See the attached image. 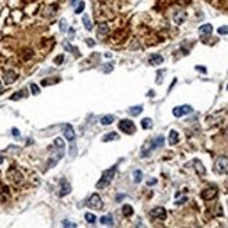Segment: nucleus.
<instances>
[{"instance_id": "obj_5", "label": "nucleus", "mask_w": 228, "mask_h": 228, "mask_svg": "<svg viewBox=\"0 0 228 228\" xmlns=\"http://www.w3.org/2000/svg\"><path fill=\"white\" fill-rule=\"evenodd\" d=\"M87 206L91 207V209L94 210H101L104 206L102 200H101V196L98 195V193H94V195L90 196V199L87 200Z\"/></svg>"}, {"instance_id": "obj_34", "label": "nucleus", "mask_w": 228, "mask_h": 228, "mask_svg": "<svg viewBox=\"0 0 228 228\" xmlns=\"http://www.w3.org/2000/svg\"><path fill=\"white\" fill-rule=\"evenodd\" d=\"M59 27H60V30L63 31V32H66V31H67V24H66V20H60V21H59Z\"/></svg>"}, {"instance_id": "obj_14", "label": "nucleus", "mask_w": 228, "mask_h": 228, "mask_svg": "<svg viewBox=\"0 0 228 228\" xmlns=\"http://www.w3.org/2000/svg\"><path fill=\"white\" fill-rule=\"evenodd\" d=\"M108 32H109V27L107 22H100L98 24V37L104 38L105 35H108Z\"/></svg>"}, {"instance_id": "obj_1", "label": "nucleus", "mask_w": 228, "mask_h": 228, "mask_svg": "<svg viewBox=\"0 0 228 228\" xmlns=\"http://www.w3.org/2000/svg\"><path fill=\"white\" fill-rule=\"evenodd\" d=\"M115 175H116V165H113V167H111L109 169H107L102 173V177H101L100 181L97 182V189L108 188V186L111 185V182H112V179L115 178Z\"/></svg>"}, {"instance_id": "obj_3", "label": "nucleus", "mask_w": 228, "mask_h": 228, "mask_svg": "<svg viewBox=\"0 0 228 228\" xmlns=\"http://www.w3.org/2000/svg\"><path fill=\"white\" fill-rule=\"evenodd\" d=\"M118 128H119V130H122L126 134L136 133V126H134V123L130 120V119H122V120L119 122Z\"/></svg>"}, {"instance_id": "obj_16", "label": "nucleus", "mask_w": 228, "mask_h": 228, "mask_svg": "<svg viewBox=\"0 0 228 228\" xmlns=\"http://www.w3.org/2000/svg\"><path fill=\"white\" fill-rule=\"evenodd\" d=\"M162 62H164V58H162L161 55H157V53H155V55H151L149 59V63L153 64V66H158Z\"/></svg>"}, {"instance_id": "obj_4", "label": "nucleus", "mask_w": 228, "mask_h": 228, "mask_svg": "<svg viewBox=\"0 0 228 228\" xmlns=\"http://www.w3.org/2000/svg\"><path fill=\"white\" fill-rule=\"evenodd\" d=\"M7 177L10 178V181H11L14 185H21V183L24 182V177H22V173L20 172L18 169H15V168H10L9 172H7Z\"/></svg>"}, {"instance_id": "obj_10", "label": "nucleus", "mask_w": 228, "mask_h": 228, "mask_svg": "<svg viewBox=\"0 0 228 228\" xmlns=\"http://www.w3.org/2000/svg\"><path fill=\"white\" fill-rule=\"evenodd\" d=\"M217 193H218V190H217L216 186H213V188H207L202 192V197H203L204 200H211V199H214L217 196Z\"/></svg>"}, {"instance_id": "obj_40", "label": "nucleus", "mask_w": 228, "mask_h": 228, "mask_svg": "<svg viewBox=\"0 0 228 228\" xmlns=\"http://www.w3.org/2000/svg\"><path fill=\"white\" fill-rule=\"evenodd\" d=\"M186 200H188V197H186V196H185V197H182V199H181V200H177V202H175V204H177V206H179V204L186 203Z\"/></svg>"}, {"instance_id": "obj_31", "label": "nucleus", "mask_w": 228, "mask_h": 228, "mask_svg": "<svg viewBox=\"0 0 228 228\" xmlns=\"http://www.w3.org/2000/svg\"><path fill=\"white\" fill-rule=\"evenodd\" d=\"M217 32H218L220 35H228V25H222V27H220L218 30H217Z\"/></svg>"}, {"instance_id": "obj_6", "label": "nucleus", "mask_w": 228, "mask_h": 228, "mask_svg": "<svg viewBox=\"0 0 228 228\" xmlns=\"http://www.w3.org/2000/svg\"><path fill=\"white\" fill-rule=\"evenodd\" d=\"M193 112V108L190 105H181V107H175L172 111L173 116L175 118H181V116H185V115H189V113Z\"/></svg>"}, {"instance_id": "obj_24", "label": "nucleus", "mask_w": 228, "mask_h": 228, "mask_svg": "<svg viewBox=\"0 0 228 228\" xmlns=\"http://www.w3.org/2000/svg\"><path fill=\"white\" fill-rule=\"evenodd\" d=\"M113 120H115V116H113V115H105V116H102V118H101V123H102L104 126L111 125Z\"/></svg>"}, {"instance_id": "obj_43", "label": "nucleus", "mask_w": 228, "mask_h": 228, "mask_svg": "<svg viewBox=\"0 0 228 228\" xmlns=\"http://www.w3.org/2000/svg\"><path fill=\"white\" fill-rule=\"evenodd\" d=\"M196 70H200V71H203V73H206V71H207L206 67H202V66H196Z\"/></svg>"}, {"instance_id": "obj_44", "label": "nucleus", "mask_w": 228, "mask_h": 228, "mask_svg": "<svg viewBox=\"0 0 228 228\" xmlns=\"http://www.w3.org/2000/svg\"><path fill=\"white\" fill-rule=\"evenodd\" d=\"M79 3V0H70V4H76Z\"/></svg>"}, {"instance_id": "obj_11", "label": "nucleus", "mask_w": 228, "mask_h": 228, "mask_svg": "<svg viewBox=\"0 0 228 228\" xmlns=\"http://www.w3.org/2000/svg\"><path fill=\"white\" fill-rule=\"evenodd\" d=\"M151 217L154 218H160V220H165L167 218V210L164 207H155V209L151 210Z\"/></svg>"}, {"instance_id": "obj_7", "label": "nucleus", "mask_w": 228, "mask_h": 228, "mask_svg": "<svg viewBox=\"0 0 228 228\" xmlns=\"http://www.w3.org/2000/svg\"><path fill=\"white\" fill-rule=\"evenodd\" d=\"M53 144H55V149H56V160H62L64 155V143H63V139H60V137H56L55 141H53Z\"/></svg>"}, {"instance_id": "obj_26", "label": "nucleus", "mask_w": 228, "mask_h": 228, "mask_svg": "<svg viewBox=\"0 0 228 228\" xmlns=\"http://www.w3.org/2000/svg\"><path fill=\"white\" fill-rule=\"evenodd\" d=\"M83 24H84V27H85V30H87V31H91L92 30V24H91V21H90V17L87 14L83 15Z\"/></svg>"}, {"instance_id": "obj_45", "label": "nucleus", "mask_w": 228, "mask_h": 228, "mask_svg": "<svg viewBox=\"0 0 228 228\" xmlns=\"http://www.w3.org/2000/svg\"><path fill=\"white\" fill-rule=\"evenodd\" d=\"M3 92V85H2V81H0V94Z\"/></svg>"}, {"instance_id": "obj_8", "label": "nucleus", "mask_w": 228, "mask_h": 228, "mask_svg": "<svg viewBox=\"0 0 228 228\" xmlns=\"http://www.w3.org/2000/svg\"><path fill=\"white\" fill-rule=\"evenodd\" d=\"M216 171L218 173L228 172V158L227 157H220L216 161Z\"/></svg>"}, {"instance_id": "obj_13", "label": "nucleus", "mask_w": 228, "mask_h": 228, "mask_svg": "<svg viewBox=\"0 0 228 228\" xmlns=\"http://www.w3.org/2000/svg\"><path fill=\"white\" fill-rule=\"evenodd\" d=\"M15 80H17V73L13 71V70H7L6 73L3 74V81L6 84H13Z\"/></svg>"}, {"instance_id": "obj_2", "label": "nucleus", "mask_w": 228, "mask_h": 228, "mask_svg": "<svg viewBox=\"0 0 228 228\" xmlns=\"http://www.w3.org/2000/svg\"><path fill=\"white\" fill-rule=\"evenodd\" d=\"M164 146V136H157L155 139L151 140V143L146 144V146L141 149V153H140V157H149V154L151 151H154L155 149H160V147Z\"/></svg>"}, {"instance_id": "obj_27", "label": "nucleus", "mask_w": 228, "mask_h": 228, "mask_svg": "<svg viewBox=\"0 0 228 228\" xmlns=\"http://www.w3.org/2000/svg\"><path fill=\"white\" fill-rule=\"evenodd\" d=\"M141 178H143V172L140 169H136L133 172V181H134V183H140L141 182Z\"/></svg>"}, {"instance_id": "obj_39", "label": "nucleus", "mask_w": 228, "mask_h": 228, "mask_svg": "<svg viewBox=\"0 0 228 228\" xmlns=\"http://www.w3.org/2000/svg\"><path fill=\"white\" fill-rule=\"evenodd\" d=\"M67 32H69V39H73V38H74V30H73V28H69Z\"/></svg>"}, {"instance_id": "obj_42", "label": "nucleus", "mask_w": 228, "mask_h": 228, "mask_svg": "<svg viewBox=\"0 0 228 228\" xmlns=\"http://www.w3.org/2000/svg\"><path fill=\"white\" fill-rule=\"evenodd\" d=\"M155 183H157V179H150V181H147V185H149V186L155 185Z\"/></svg>"}, {"instance_id": "obj_19", "label": "nucleus", "mask_w": 228, "mask_h": 228, "mask_svg": "<svg viewBox=\"0 0 228 228\" xmlns=\"http://www.w3.org/2000/svg\"><path fill=\"white\" fill-rule=\"evenodd\" d=\"M199 32L200 35H210V34L213 32V25L211 24H203L199 27Z\"/></svg>"}, {"instance_id": "obj_21", "label": "nucleus", "mask_w": 228, "mask_h": 228, "mask_svg": "<svg viewBox=\"0 0 228 228\" xmlns=\"http://www.w3.org/2000/svg\"><path fill=\"white\" fill-rule=\"evenodd\" d=\"M100 222L102 225H113V217H112V214H107V216H102L100 218Z\"/></svg>"}, {"instance_id": "obj_17", "label": "nucleus", "mask_w": 228, "mask_h": 228, "mask_svg": "<svg viewBox=\"0 0 228 228\" xmlns=\"http://www.w3.org/2000/svg\"><path fill=\"white\" fill-rule=\"evenodd\" d=\"M27 95H28L27 88H22V90H20V91L14 92V94H13L11 97H10V100H11V101H18V100H21V98L27 97Z\"/></svg>"}, {"instance_id": "obj_32", "label": "nucleus", "mask_w": 228, "mask_h": 228, "mask_svg": "<svg viewBox=\"0 0 228 228\" xmlns=\"http://www.w3.org/2000/svg\"><path fill=\"white\" fill-rule=\"evenodd\" d=\"M31 91H32L34 95H38L41 92V90H39V87H38L37 84H34V83H32V84H31Z\"/></svg>"}, {"instance_id": "obj_30", "label": "nucleus", "mask_w": 228, "mask_h": 228, "mask_svg": "<svg viewBox=\"0 0 228 228\" xmlns=\"http://www.w3.org/2000/svg\"><path fill=\"white\" fill-rule=\"evenodd\" d=\"M85 221L90 222V224H94V222L97 221V217L91 213H85Z\"/></svg>"}, {"instance_id": "obj_12", "label": "nucleus", "mask_w": 228, "mask_h": 228, "mask_svg": "<svg viewBox=\"0 0 228 228\" xmlns=\"http://www.w3.org/2000/svg\"><path fill=\"white\" fill-rule=\"evenodd\" d=\"M70 192H71V185L67 182V179H62L60 181V190H59V196L63 197V196L69 195Z\"/></svg>"}, {"instance_id": "obj_28", "label": "nucleus", "mask_w": 228, "mask_h": 228, "mask_svg": "<svg viewBox=\"0 0 228 228\" xmlns=\"http://www.w3.org/2000/svg\"><path fill=\"white\" fill-rule=\"evenodd\" d=\"M141 128L143 129H151L153 128V120L150 118H144L141 120Z\"/></svg>"}, {"instance_id": "obj_38", "label": "nucleus", "mask_w": 228, "mask_h": 228, "mask_svg": "<svg viewBox=\"0 0 228 228\" xmlns=\"http://www.w3.org/2000/svg\"><path fill=\"white\" fill-rule=\"evenodd\" d=\"M11 133H13V136H14V137H20V130L17 128H13L11 129Z\"/></svg>"}, {"instance_id": "obj_25", "label": "nucleus", "mask_w": 228, "mask_h": 228, "mask_svg": "<svg viewBox=\"0 0 228 228\" xmlns=\"http://www.w3.org/2000/svg\"><path fill=\"white\" fill-rule=\"evenodd\" d=\"M122 211H123V216L125 217L133 216V207H132L130 204H125V206L122 207Z\"/></svg>"}, {"instance_id": "obj_9", "label": "nucleus", "mask_w": 228, "mask_h": 228, "mask_svg": "<svg viewBox=\"0 0 228 228\" xmlns=\"http://www.w3.org/2000/svg\"><path fill=\"white\" fill-rule=\"evenodd\" d=\"M63 134H64V137H66V140L67 141H74L76 140V133H74V129H73V126L71 125H69V123H64L63 126Z\"/></svg>"}, {"instance_id": "obj_37", "label": "nucleus", "mask_w": 228, "mask_h": 228, "mask_svg": "<svg viewBox=\"0 0 228 228\" xmlns=\"http://www.w3.org/2000/svg\"><path fill=\"white\" fill-rule=\"evenodd\" d=\"M85 43H87L88 46H91V48H92V46L95 45V41H94V39H91V38H87V39H85Z\"/></svg>"}, {"instance_id": "obj_20", "label": "nucleus", "mask_w": 228, "mask_h": 228, "mask_svg": "<svg viewBox=\"0 0 228 228\" xmlns=\"http://www.w3.org/2000/svg\"><path fill=\"white\" fill-rule=\"evenodd\" d=\"M128 112H129V115H132V116H139L140 113L143 112V105H136V107H130Z\"/></svg>"}, {"instance_id": "obj_35", "label": "nucleus", "mask_w": 228, "mask_h": 228, "mask_svg": "<svg viewBox=\"0 0 228 228\" xmlns=\"http://www.w3.org/2000/svg\"><path fill=\"white\" fill-rule=\"evenodd\" d=\"M62 225H63V227H70V228H76V227H77L74 222H70V221H67V220L62 221Z\"/></svg>"}, {"instance_id": "obj_23", "label": "nucleus", "mask_w": 228, "mask_h": 228, "mask_svg": "<svg viewBox=\"0 0 228 228\" xmlns=\"http://www.w3.org/2000/svg\"><path fill=\"white\" fill-rule=\"evenodd\" d=\"M192 164L193 165H196V171H197L199 173H200V175H204V173H206V168L203 167V164H202L200 161H199V160H193V161H192Z\"/></svg>"}, {"instance_id": "obj_22", "label": "nucleus", "mask_w": 228, "mask_h": 228, "mask_svg": "<svg viewBox=\"0 0 228 228\" xmlns=\"http://www.w3.org/2000/svg\"><path fill=\"white\" fill-rule=\"evenodd\" d=\"M119 139V134L115 133V132H109L108 134H105V136L102 137V141H113V140H118Z\"/></svg>"}, {"instance_id": "obj_15", "label": "nucleus", "mask_w": 228, "mask_h": 228, "mask_svg": "<svg viewBox=\"0 0 228 228\" xmlns=\"http://www.w3.org/2000/svg\"><path fill=\"white\" fill-rule=\"evenodd\" d=\"M185 20H186V13L183 10H179V11H177L173 14V21L177 22V24H182Z\"/></svg>"}, {"instance_id": "obj_46", "label": "nucleus", "mask_w": 228, "mask_h": 228, "mask_svg": "<svg viewBox=\"0 0 228 228\" xmlns=\"http://www.w3.org/2000/svg\"><path fill=\"white\" fill-rule=\"evenodd\" d=\"M227 88H228V85H227Z\"/></svg>"}, {"instance_id": "obj_41", "label": "nucleus", "mask_w": 228, "mask_h": 228, "mask_svg": "<svg viewBox=\"0 0 228 228\" xmlns=\"http://www.w3.org/2000/svg\"><path fill=\"white\" fill-rule=\"evenodd\" d=\"M63 59H64V58H63V55H60V56H58V58H56V59H55V63H56V64H59V63H62V62H63Z\"/></svg>"}, {"instance_id": "obj_33", "label": "nucleus", "mask_w": 228, "mask_h": 228, "mask_svg": "<svg viewBox=\"0 0 228 228\" xmlns=\"http://www.w3.org/2000/svg\"><path fill=\"white\" fill-rule=\"evenodd\" d=\"M84 7H85V3H84V2H80L79 6H77V9H76V13H77V14H81V13L84 11Z\"/></svg>"}, {"instance_id": "obj_29", "label": "nucleus", "mask_w": 228, "mask_h": 228, "mask_svg": "<svg viewBox=\"0 0 228 228\" xmlns=\"http://www.w3.org/2000/svg\"><path fill=\"white\" fill-rule=\"evenodd\" d=\"M70 157H76L77 155V146H76V140H74V141H71V143H70Z\"/></svg>"}, {"instance_id": "obj_36", "label": "nucleus", "mask_w": 228, "mask_h": 228, "mask_svg": "<svg viewBox=\"0 0 228 228\" xmlns=\"http://www.w3.org/2000/svg\"><path fill=\"white\" fill-rule=\"evenodd\" d=\"M63 45H64V48H66V51H70V52H77V49H76V48H73V46L70 45L69 42H64Z\"/></svg>"}, {"instance_id": "obj_18", "label": "nucleus", "mask_w": 228, "mask_h": 228, "mask_svg": "<svg viewBox=\"0 0 228 228\" xmlns=\"http://www.w3.org/2000/svg\"><path fill=\"white\" fill-rule=\"evenodd\" d=\"M168 141H169L171 146H175V144L179 141V133H178L177 130H171L169 137H168Z\"/></svg>"}]
</instances>
